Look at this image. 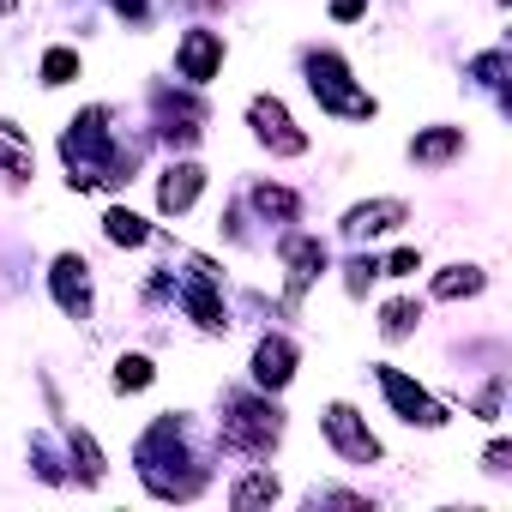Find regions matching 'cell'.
<instances>
[{"label":"cell","instance_id":"cell-1","mask_svg":"<svg viewBox=\"0 0 512 512\" xmlns=\"http://www.w3.org/2000/svg\"><path fill=\"white\" fill-rule=\"evenodd\" d=\"M308 85H314V97H320L332 115H356V121L374 115V97H362V91L350 85V73H344L338 55H308Z\"/></svg>","mask_w":512,"mask_h":512},{"label":"cell","instance_id":"cell-2","mask_svg":"<svg viewBox=\"0 0 512 512\" xmlns=\"http://www.w3.org/2000/svg\"><path fill=\"white\" fill-rule=\"evenodd\" d=\"M223 446L229 452H272L278 446V410H266V404H253V398H235L229 404V422H223Z\"/></svg>","mask_w":512,"mask_h":512},{"label":"cell","instance_id":"cell-3","mask_svg":"<svg viewBox=\"0 0 512 512\" xmlns=\"http://www.w3.org/2000/svg\"><path fill=\"white\" fill-rule=\"evenodd\" d=\"M247 121H253V133H260V139H266L278 157H296V151H308V133H296V121H290V109H284L278 97H253Z\"/></svg>","mask_w":512,"mask_h":512},{"label":"cell","instance_id":"cell-4","mask_svg":"<svg viewBox=\"0 0 512 512\" xmlns=\"http://www.w3.org/2000/svg\"><path fill=\"white\" fill-rule=\"evenodd\" d=\"M326 440H332L350 464H374V458H380V440L362 428V416H356L350 404H332V410H326Z\"/></svg>","mask_w":512,"mask_h":512},{"label":"cell","instance_id":"cell-5","mask_svg":"<svg viewBox=\"0 0 512 512\" xmlns=\"http://www.w3.org/2000/svg\"><path fill=\"white\" fill-rule=\"evenodd\" d=\"M380 386H386V398H392V410H398L404 422H422V428H440V422H446V410H440L416 380H404L398 368H380Z\"/></svg>","mask_w":512,"mask_h":512},{"label":"cell","instance_id":"cell-6","mask_svg":"<svg viewBox=\"0 0 512 512\" xmlns=\"http://www.w3.org/2000/svg\"><path fill=\"white\" fill-rule=\"evenodd\" d=\"M91 266L79 260V253H61V260H55V302L73 314V320H85L91 314V278H85Z\"/></svg>","mask_w":512,"mask_h":512},{"label":"cell","instance_id":"cell-7","mask_svg":"<svg viewBox=\"0 0 512 512\" xmlns=\"http://www.w3.org/2000/svg\"><path fill=\"white\" fill-rule=\"evenodd\" d=\"M284 266H290V296H302L326 266V247L314 235H296V241H284Z\"/></svg>","mask_w":512,"mask_h":512},{"label":"cell","instance_id":"cell-8","mask_svg":"<svg viewBox=\"0 0 512 512\" xmlns=\"http://www.w3.org/2000/svg\"><path fill=\"white\" fill-rule=\"evenodd\" d=\"M217 61H223V37H217V31H187V43H181V73H187L193 85H205V79L217 73Z\"/></svg>","mask_w":512,"mask_h":512},{"label":"cell","instance_id":"cell-9","mask_svg":"<svg viewBox=\"0 0 512 512\" xmlns=\"http://www.w3.org/2000/svg\"><path fill=\"white\" fill-rule=\"evenodd\" d=\"M290 374H296V350H290V338H266L260 350H253V380L260 386H290Z\"/></svg>","mask_w":512,"mask_h":512},{"label":"cell","instance_id":"cell-10","mask_svg":"<svg viewBox=\"0 0 512 512\" xmlns=\"http://www.w3.org/2000/svg\"><path fill=\"white\" fill-rule=\"evenodd\" d=\"M398 223H404V205H398V199H374V205H356L344 229L362 241V235H386V229H398Z\"/></svg>","mask_w":512,"mask_h":512},{"label":"cell","instance_id":"cell-11","mask_svg":"<svg viewBox=\"0 0 512 512\" xmlns=\"http://www.w3.org/2000/svg\"><path fill=\"white\" fill-rule=\"evenodd\" d=\"M199 187H205V175H199L193 163H181V169H169V175H163L157 205H163V211H187V205L199 199Z\"/></svg>","mask_w":512,"mask_h":512},{"label":"cell","instance_id":"cell-12","mask_svg":"<svg viewBox=\"0 0 512 512\" xmlns=\"http://www.w3.org/2000/svg\"><path fill=\"white\" fill-rule=\"evenodd\" d=\"M187 314H193L205 332H217V326H223V302H217L211 278H193V284H187Z\"/></svg>","mask_w":512,"mask_h":512},{"label":"cell","instance_id":"cell-13","mask_svg":"<svg viewBox=\"0 0 512 512\" xmlns=\"http://www.w3.org/2000/svg\"><path fill=\"white\" fill-rule=\"evenodd\" d=\"M458 145H464V133H458V127H434V133H422V139L410 145V157H416V163H446Z\"/></svg>","mask_w":512,"mask_h":512},{"label":"cell","instance_id":"cell-14","mask_svg":"<svg viewBox=\"0 0 512 512\" xmlns=\"http://www.w3.org/2000/svg\"><path fill=\"white\" fill-rule=\"evenodd\" d=\"M476 290H482V272H476V266H452V272L434 278V296H446V302H452V296H476Z\"/></svg>","mask_w":512,"mask_h":512},{"label":"cell","instance_id":"cell-15","mask_svg":"<svg viewBox=\"0 0 512 512\" xmlns=\"http://www.w3.org/2000/svg\"><path fill=\"white\" fill-rule=\"evenodd\" d=\"M229 500H235L241 512H247V506H272V500H278V476H247V482H235Z\"/></svg>","mask_w":512,"mask_h":512},{"label":"cell","instance_id":"cell-16","mask_svg":"<svg viewBox=\"0 0 512 512\" xmlns=\"http://www.w3.org/2000/svg\"><path fill=\"white\" fill-rule=\"evenodd\" d=\"M103 229H109V241H115V247H139V241L151 235L133 211H109V217H103Z\"/></svg>","mask_w":512,"mask_h":512},{"label":"cell","instance_id":"cell-17","mask_svg":"<svg viewBox=\"0 0 512 512\" xmlns=\"http://www.w3.org/2000/svg\"><path fill=\"white\" fill-rule=\"evenodd\" d=\"M79 73V55L73 49H49V61H43V85H67Z\"/></svg>","mask_w":512,"mask_h":512},{"label":"cell","instance_id":"cell-18","mask_svg":"<svg viewBox=\"0 0 512 512\" xmlns=\"http://www.w3.org/2000/svg\"><path fill=\"white\" fill-rule=\"evenodd\" d=\"M115 386H121V392H139V386H151V362H145V356H121V368H115Z\"/></svg>","mask_w":512,"mask_h":512},{"label":"cell","instance_id":"cell-19","mask_svg":"<svg viewBox=\"0 0 512 512\" xmlns=\"http://www.w3.org/2000/svg\"><path fill=\"white\" fill-rule=\"evenodd\" d=\"M253 205H260L266 217H296V193H284V187H260Z\"/></svg>","mask_w":512,"mask_h":512},{"label":"cell","instance_id":"cell-20","mask_svg":"<svg viewBox=\"0 0 512 512\" xmlns=\"http://www.w3.org/2000/svg\"><path fill=\"white\" fill-rule=\"evenodd\" d=\"M416 320H422V314H416V302H392V308H386V320H380V332H386V338H404Z\"/></svg>","mask_w":512,"mask_h":512},{"label":"cell","instance_id":"cell-21","mask_svg":"<svg viewBox=\"0 0 512 512\" xmlns=\"http://www.w3.org/2000/svg\"><path fill=\"white\" fill-rule=\"evenodd\" d=\"M0 169H13V175H31V145H13L7 133H0Z\"/></svg>","mask_w":512,"mask_h":512},{"label":"cell","instance_id":"cell-22","mask_svg":"<svg viewBox=\"0 0 512 512\" xmlns=\"http://www.w3.org/2000/svg\"><path fill=\"white\" fill-rule=\"evenodd\" d=\"M386 272H392V278H410V272H422V260L404 247V253H392V260H386Z\"/></svg>","mask_w":512,"mask_h":512},{"label":"cell","instance_id":"cell-23","mask_svg":"<svg viewBox=\"0 0 512 512\" xmlns=\"http://www.w3.org/2000/svg\"><path fill=\"white\" fill-rule=\"evenodd\" d=\"M368 7V0H332V19H356Z\"/></svg>","mask_w":512,"mask_h":512},{"label":"cell","instance_id":"cell-24","mask_svg":"<svg viewBox=\"0 0 512 512\" xmlns=\"http://www.w3.org/2000/svg\"><path fill=\"white\" fill-rule=\"evenodd\" d=\"M115 7H121V13H133V19H139V13H145V0H115Z\"/></svg>","mask_w":512,"mask_h":512},{"label":"cell","instance_id":"cell-25","mask_svg":"<svg viewBox=\"0 0 512 512\" xmlns=\"http://www.w3.org/2000/svg\"><path fill=\"white\" fill-rule=\"evenodd\" d=\"M0 7H13V0H0Z\"/></svg>","mask_w":512,"mask_h":512}]
</instances>
